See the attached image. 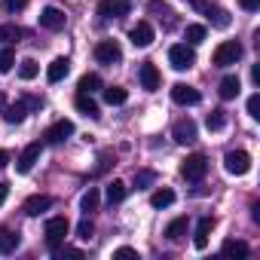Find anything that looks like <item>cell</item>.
Instances as JSON below:
<instances>
[{"label":"cell","instance_id":"cell-1","mask_svg":"<svg viewBox=\"0 0 260 260\" xmlns=\"http://www.w3.org/2000/svg\"><path fill=\"white\" fill-rule=\"evenodd\" d=\"M68 230H71L68 217H49V220H46V245H49L52 251H58V248L64 245Z\"/></svg>","mask_w":260,"mask_h":260},{"label":"cell","instance_id":"cell-2","mask_svg":"<svg viewBox=\"0 0 260 260\" xmlns=\"http://www.w3.org/2000/svg\"><path fill=\"white\" fill-rule=\"evenodd\" d=\"M242 58V46L236 43V40H223L217 49H214V55H211V61L217 64V68H230V64H236Z\"/></svg>","mask_w":260,"mask_h":260},{"label":"cell","instance_id":"cell-3","mask_svg":"<svg viewBox=\"0 0 260 260\" xmlns=\"http://www.w3.org/2000/svg\"><path fill=\"white\" fill-rule=\"evenodd\" d=\"M169 61H172L175 71H190V68L196 64V52H193V46H187V43H175V46L169 49Z\"/></svg>","mask_w":260,"mask_h":260},{"label":"cell","instance_id":"cell-4","mask_svg":"<svg viewBox=\"0 0 260 260\" xmlns=\"http://www.w3.org/2000/svg\"><path fill=\"white\" fill-rule=\"evenodd\" d=\"M223 169H226L230 175L242 178V175H248V172H251V156H248L245 150H230V153L223 156Z\"/></svg>","mask_w":260,"mask_h":260},{"label":"cell","instance_id":"cell-5","mask_svg":"<svg viewBox=\"0 0 260 260\" xmlns=\"http://www.w3.org/2000/svg\"><path fill=\"white\" fill-rule=\"evenodd\" d=\"M205 172H208V159H205L202 153H193V156H187V159L181 162V175H184L187 181H202Z\"/></svg>","mask_w":260,"mask_h":260},{"label":"cell","instance_id":"cell-6","mask_svg":"<svg viewBox=\"0 0 260 260\" xmlns=\"http://www.w3.org/2000/svg\"><path fill=\"white\" fill-rule=\"evenodd\" d=\"M172 135H175L178 144L187 147V144H193V141L199 138V128H196V122L187 116V119H178V122H175V132H172Z\"/></svg>","mask_w":260,"mask_h":260},{"label":"cell","instance_id":"cell-7","mask_svg":"<svg viewBox=\"0 0 260 260\" xmlns=\"http://www.w3.org/2000/svg\"><path fill=\"white\" fill-rule=\"evenodd\" d=\"M95 58H98L101 64H116V61L122 58V49H119L116 40H101V43L95 46Z\"/></svg>","mask_w":260,"mask_h":260},{"label":"cell","instance_id":"cell-8","mask_svg":"<svg viewBox=\"0 0 260 260\" xmlns=\"http://www.w3.org/2000/svg\"><path fill=\"white\" fill-rule=\"evenodd\" d=\"M199 89H193V86H187V83H175L172 86V101L175 104H184V107H193V104H199Z\"/></svg>","mask_w":260,"mask_h":260},{"label":"cell","instance_id":"cell-9","mask_svg":"<svg viewBox=\"0 0 260 260\" xmlns=\"http://www.w3.org/2000/svg\"><path fill=\"white\" fill-rule=\"evenodd\" d=\"M74 135V122L71 119H58V122H52L49 128H46V141L49 144H61V141H68Z\"/></svg>","mask_w":260,"mask_h":260},{"label":"cell","instance_id":"cell-10","mask_svg":"<svg viewBox=\"0 0 260 260\" xmlns=\"http://www.w3.org/2000/svg\"><path fill=\"white\" fill-rule=\"evenodd\" d=\"M64 22H68V16H64L58 7H46V10L40 13V25H43L46 31H61Z\"/></svg>","mask_w":260,"mask_h":260},{"label":"cell","instance_id":"cell-11","mask_svg":"<svg viewBox=\"0 0 260 260\" xmlns=\"http://www.w3.org/2000/svg\"><path fill=\"white\" fill-rule=\"evenodd\" d=\"M52 208V196H43V193H37V196H31V199H25V205H22V211L28 214V217H40L43 211H49Z\"/></svg>","mask_w":260,"mask_h":260},{"label":"cell","instance_id":"cell-12","mask_svg":"<svg viewBox=\"0 0 260 260\" xmlns=\"http://www.w3.org/2000/svg\"><path fill=\"white\" fill-rule=\"evenodd\" d=\"M128 0H101L98 4V16H104V19H119V16H125L128 13Z\"/></svg>","mask_w":260,"mask_h":260},{"label":"cell","instance_id":"cell-13","mask_svg":"<svg viewBox=\"0 0 260 260\" xmlns=\"http://www.w3.org/2000/svg\"><path fill=\"white\" fill-rule=\"evenodd\" d=\"M128 40H132V46H138V49L150 46V43H153V28H150V22H138L132 31H128Z\"/></svg>","mask_w":260,"mask_h":260},{"label":"cell","instance_id":"cell-14","mask_svg":"<svg viewBox=\"0 0 260 260\" xmlns=\"http://www.w3.org/2000/svg\"><path fill=\"white\" fill-rule=\"evenodd\" d=\"M138 77H141V86H144L147 92H156V89H159V71H156L153 61H144V64L138 68Z\"/></svg>","mask_w":260,"mask_h":260},{"label":"cell","instance_id":"cell-15","mask_svg":"<svg viewBox=\"0 0 260 260\" xmlns=\"http://www.w3.org/2000/svg\"><path fill=\"white\" fill-rule=\"evenodd\" d=\"M37 159H40V141H34V144H28V147L22 150V156H19V166H16V169H19L22 175H28V172L34 169V162H37Z\"/></svg>","mask_w":260,"mask_h":260},{"label":"cell","instance_id":"cell-16","mask_svg":"<svg viewBox=\"0 0 260 260\" xmlns=\"http://www.w3.org/2000/svg\"><path fill=\"white\" fill-rule=\"evenodd\" d=\"M74 104H77V110H80V113H86L89 119H98V116H101V110H98V104H95V98H92L89 92H77Z\"/></svg>","mask_w":260,"mask_h":260},{"label":"cell","instance_id":"cell-17","mask_svg":"<svg viewBox=\"0 0 260 260\" xmlns=\"http://www.w3.org/2000/svg\"><path fill=\"white\" fill-rule=\"evenodd\" d=\"M211 230H214V217H202V220L196 223V233H193V245H196L199 251L208 245V239H211Z\"/></svg>","mask_w":260,"mask_h":260},{"label":"cell","instance_id":"cell-18","mask_svg":"<svg viewBox=\"0 0 260 260\" xmlns=\"http://www.w3.org/2000/svg\"><path fill=\"white\" fill-rule=\"evenodd\" d=\"M68 71H71V61H68V58H55V61L46 68V80H49V83H61V80L68 77Z\"/></svg>","mask_w":260,"mask_h":260},{"label":"cell","instance_id":"cell-19","mask_svg":"<svg viewBox=\"0 0 260 260\" xmlns=\"http://www.w3.org/2000/svg\"><path fill=\"white\" fill-rule=\"evenodd\" d=\"M187 226H190L187 217H175V220L166 226V239H169V242H181V239L187 236Z\"/></svg>","mask_w":260,"mask_h":260},{"label":"cell","instance_id":"cell-20","mask_svg":"<svg viewBox=\"0 0 260 260\" xmlns=\"http://www.w3.org/2000/svg\"><path fill=\"white\" fill-rule=\"evenodd\" d=\"M239 89H242V83H239V77H236V74H230V77H223V80H220V98H223V101L236 98V95H239Z\"/></svg>","mask_w":260,"mask_h":260},{"label":"cell","instance_id":"cell-21","mask_svg":"<svg viewBox=\"0 0 260 260\" xmlns=\"http://www.w3.org/2000/svg\"><path fill=\"white\" fill-rule=\"evenodd\" d=\"M98 202H101L98 187H89V190L83 193V199H80V211H83V214H92V211L98 208Z\"/></svg>","mask_w":260,"mask_h":260},{"label":"cell","instance_id":"cell-22","mask_svg":"<svg viewBox=\"0 0 260 260\" xmlns=\"http://www.w3.org/2000/svg\"><path fill=\"white\" fill-rule=\"evenodd\" d=\"M19 248V233L7 230V226H0V254H10Z\"/></svg>","mask_w":260,"mask_h":260},{"label":"cell","instance_id":"cell-23","mask_svg":"<svg viewBox=\"0 0 260 260\" xmlns=\"http://www.w3.org/2000/svg\"><path fill=\"white\" fill-rule=\"evenodd\" d=\"M205 16H208V22H211L214 28H220V31H223V28H230V22H233V19H230V13H226V10H220V7H208V13H205Z\"/></svg>","mask_w":260,"mask_h":260},{"label":"cell","instance_id":"cell-24","mask_svg":"<svg viewBox=\"0 0 260 260\" xmlns=\"http://www.w3.org/2000/svg\"><path fill=\"white\" fill-rule=\"evenodd\" d=\"M4 119H7L10 125H19V122L25 119V101H19V104H7V107H4Z\"/></svg>","mask_w":260,"mask_h":260},{"label":"cell","instance_id":"cell-25","mask_svg":"<svg viewBox=\"0 0 260 260\" xmlns=\"http://www.w3.org/2000/svg\"><path fill=\"white\" fill-rule=\"evenodd\" d=\"M220 251H223V254H230V257H248V254H251V248H248L245 242H239V239H226Z\"/></svg>","mask_w":260,"mask_h":260},{"label":"cell","instance_id":"cell-26","mask_svg":"<svg viewBox=\"0 0 260 260\" xmlns=\"http://www.w3.org/2000/svg\"><path fill=\"white\" fill-rule=\"evenodd\" d=\"M125 193H128V187H125L122 181H110V184H107V202H110V205H113V202H122Z\"/></svg>","mask_w":260,"mask_h":260},{"label":"cell","instance_id":"cell-27","mask_svg":"<svg viewBox=\"0 0 260 260\" xmlns=\"http://www.w3.org/2000/svg\"><path fill=\"white\" fill-rule=\"evenodd\" d=\"M172 202H175V193H172L169 187H162V190H156V193L150 196V205H153V208H169Z\"/></svg>","mask_w":260,"mask_h":260},{"label":"cell","instance_id":"cell-28","mask_svg":"<svg viewBox=\"0 0 260 260\" xmlns=\"http://www.w3.org/2000/svg\"><path fill=\"white\" fill-rule=\"evenodd\" d=\"M205 25H187V31H184V37H187V43L190 46H196V43H202L205 40Z\"/></svg>","mask_w":260,"mask_h":260},{"label":"cell","instance_id":"cell-29","mask_svg":"<svg viewBox=\"0 0 260 260\" xmlns=\"http://www.w3.org/2000/svg\"><path fill=\"white\" fill-rule=\"evenodd\" d=\"M98 89H101V77H98V74H83V77H80V92H89V95H92V92H98Z\"/></svg>","mask_w":260,"mask_h":260},{"label":"cell","instance_id":"cell-30","mask_svg":"<svg viewBox=\"0 0 260 260\" xmlns=\"http://www.w3.org/2000/svg\"><path fill=\"white\" fill-rule=\"evenodd\" d=\"M125 98H128V92H125L122 86H107V89H104V101H107V104H122Z\"/></svg>","mask_w":260,"mask_h":260},{"label":"cell","instance_id":"cell-31","mask_svg":"<svg viewBox=\"0 0 260 260\" xmlns=\"http://www.w3.org/2000/svg\"><path fill=\"white\" fill-rule=\"evenodd\" d=\"M16 40H22V28H16V25H0V43H16Z\"/></svg>","mask_w":260,"mask_h":260},{"label":"cell","instance_id":"cell-32","mask_svg":"<svg viewBox=\"0 0 260 260\" xmlns=\"http://www.w3.org/2000/svg\"><path fill=\"white\" fill-rule=\"evenodd\" d=\"M16 64V52L10 46H0V74H10Z\"/></svg>","mask_w":260,"mask_h":260},{"label":"cell","instance_id":"cell-33","mask_svg":"<svg viewBox=\"0 0 260 260\" xmlns=\"http://www.w3.org/2000/svg\"><path fill=\"white\" fill-rule=\"evenodd\" d=\"M37 74H40V64H37L34 58H25V61L19 64V77H22V80H34Z\"/></svg>","mask_w":260,"mask_h":260},{"label":"cell","instance_id":"cell-34","mask_svg":"<svg viewBox=\"0 0 260 260\" xmlns=\"http://www.w3.org/2000/svg\"><path fill=\"white\" fill-rule=\"evenodd\" d=\"M205 125L211 128V132H220V128L226 125V113H223V110H211L208 119H205Z\"/></svg>","mask_w":260,"mask_h":260},{"label":"cell","instance_id":"cell-35","mask_svg":"<svg viewBox=\"0 0 260 260\" xmlns=\"http://www.w3.org/2000/svg\"><path fill=\"white\" fill-rule=\"evenodd\" d=\"M156 181V172H150V169H141V172H135V187L141 190V187H150Z\"/></svg>","mask_w":260,"mask_h":260},{"label":"cell","instance_id":"cell-36","mask_svg":"<svg viewBox=\"0 0 260 260\" xmlns=\"http://www.w3.org/2000/svg\"><path fill=\"white\" fill-rule=\"evenodd\" d=\"M248 116L251 119H260V95H251L248 98Z\"/></svg>","mask_w":260,"mask_h":260},{"label":"cell","instance_id":"cell-37","mask_svg":"<svg viewBox=\"0 0 260 260\" xmlns=\"http://www.w3.org/2000/svg\"><path fill=\"white\" fill-rule=\"evenodd\" d=\"M92 230H95V226H92V220H89V214H86V217L80 220V226H77V236H80V239H89Z\"/></svg>","mask_w":260,"mask_h":260},{"label":"cell","instance_id":"cell-38","mask_svg":"<svg viewBox=\"0 0 260 260\" xmlns=\"http://www.w3.org/2000/svg\"><path fill=\"white\" fill-rule=\"evenodd\" d=\"M28 7V0H4V13H19Z\"/></svg>","mask_w":260,"mask_h":260},{"label":"cell","instance_id":"cell-39","mask_svg":"<svg viewBox=\"0 0 260 260\" xmlns=\"http://www.w3.org/2000/svg\"><path fill=\"white\" fill-rule=\"evenodd\" d=\"M52 254H55V257H83V251H80V248H68V245H64V248H58V251H52Z\"/></svg>","mask_w":260,"mask_h":260},{"label":"cell","instance_id":"cell-40","mask_svg":"<svg viewBox=\"0 0 260 260\" xmlns=\"http://www.w3.org/2000/svg\"><path fill=\"white\" fill-rule=\"evenodd\" d=\"M113 257H138V251H135V248H116Z\"/></svg>","mask_w":260,"mask_h":260},{"label":"cell","instance_id":"cell-41","mask_svg":"<svg viewBox=\"0 0 260 260\" xmlns=\"http://www.w3.org/2000/svg\"><path fill=\"white\" fill-rule=\"evenodd\" d=\"M239 7H242V10H248V13H254V10L260 7V0H239Z\"/></svg>","mask_w":260,"mask_h":260},{"label":"cell","instance_id":"cell-42","mask_svg":"<svg viewBox=\"0 0 260 260\" xmlns=\"http://www.w3.org/2000/svg\"><path fill=\"white\" fill-rule=\"evenodd\" d=\"M7 196H10V184H0V205L7 202Z\"/></svg>","mask_w":260,"mask_h":260},{"label":"cell","instance_id":"cell-43","mask_svg":"<svg viewBox=\"0 0 260 260\" xmlns=\"http://www.w3.org/2000/svg\"><path fill=\"white\" fill-rule=\"evenodd\" d=\"M7 162H10V153H7V150H0V169H7Z\"/></svg>","mask_w":260,"mask_h":260},{"label":"cell","instance_id":"cell-44","mask_svg":"<svg viewBox=\"0 0 260 260\" xmlns=\"http://www.w3.org/2000/svg\"><path fill=\"white\" fill-rule=\"evenodd\" d=\"M193 7L196 10H208V0H193Z\"/></svg>","mask_w":260,"mask_h":260}]
</instances>
